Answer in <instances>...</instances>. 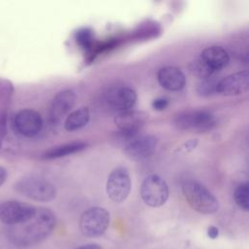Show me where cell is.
Here are the masks:
<instances>
[{
	"instance_id": "obj_1",
	"label": "cell",
	"mask_w": 249,
	"mask_h": 249,
	"mask_svg": "<svg viewBox=\"0 0 249 249\" xmlns=\"http://www.w3.org/2000/svg\"><path fill=\"white\" fill-rule=\"evenodd\" d=\"M55 224V215L51 209L36 207L35 214L29 220L8 228L7 237L16 247H31L48 238Z\"/></svg>"
},
{
	"instance_id": "obj_2",
	"label": "cell",
	"mask_w": 249,
	"mask_h": 249,
	"mask_svg": "<svg viewBox=\"0 0 249 249\" xmlns=\"http://www.w3.org/2000/svg\"><path fill=\"white\" fill-rule=\"evenodd\" d=\"M183 195L189 205L198 213L210 215L219 210V201L216 196L202 184L189 180L182 186Z\"/></svg>"
},
{
	"instance_id": "obj_3",
	"label": "cell",
	"mask_w": 249,
	"mask_h": 249,
	"mask_svg": "<svg viewBox=\"0 0 249 249\" xmlns=\"http://www.w3.org/2000/svg\"><path fill=\"white\" fill-rule=\"evenodd\" d=\"M16 191L32 200L48 202L55 198V187L48 180L37 176H26L15 185Z\"/></svg>"
},
{
	"instance_id": "obj_4",
	"label": "cell",
	"mask_w": 249,
	"mask_h": 249,
	"mask_svg": "<svg viewBox=\"0 0 249 249\" xmlns=\"http://www.w3.org/2000/svg\"><path fill=\"white\" fill-rule=\"evenodd\" d=\"M110 225V213L103 207L94 206L84 211L80 217L79 228L86 237H98L105 233Z\"/></svg>"
},
{
	"instance_id": "obj_5",
	"label": "cell",
	"mask_w": 249,
	"mask_h": 249,
	"mask_svg": "<svg viewBox=\"0 0 249 249\" xmlns=\"http://www.w3.org/2000/svg\"><path fill=\"white\" fill-rule=\"evenodd\" d=\"M173 124L181 130L204 132L215 126L216 119L207 110H193L178 114L174 118Z\"/></svg>"
},
{
	"instance_id": "obj_6",
	"label": "cell",
	"mask_w": 249,
	"mask_h": 249,
	"mask_svg": "<svg viewBox=\"0 0 249 249\" xmlns=\"http://www.w3.org/2000/svg\"><path fill=\"white\" fill-rule=\"evenodd\" d=\"M168 186L159 175L151 174L143 180L140 196L148 206L160 207L163 205L168 198Z\"/></svg>"
},
{
	"instance_id": "obj_7",
	"label": "cell",
	"mask_w": 249,
	"mask_h": 249,
	"mask_svg": "<svg viewBox=\"0 0 249 249\" xmlns=\"http://www.w3.org/2000/svg\"><path fill=\"white\" fill-rule=\"evenodd\" d=\"M36 211V207L18 200H5L0 202V222L8 227L16 226L29 220Z\"/></svg>"
},
{
	"instance_id": "obj_8",
	"label": "cell",
	"mask_w": 249,
	"mask_h": 249,
	"mask_svg": "<svg viewBox=\"0 0 249 249\" xmlns=\"http://www.w3.org/2000/svg\"><path fill=\"white\" fill-rule=\"evenodd\" d=\"M130 177L124 167H117L110 173L106 183V193L112 201L116 203L124 201L130 193Z\"/></svg>"
},
{
	"instance_id": "obj_9",
	"label": "cell",
	"mask_w": 249,
	"mask_h": 249,
	"mask_svg": "<svg viewBox=\"0 0 249 249\" xmlns=\"http://www.w3.org/2000/svg\"><path fill=\"white\" fill-rule=\"evenodd\" d=\"M41 115L33 109H22L14 118L15 130L24 137H34L42 129Z\"/></svg>"
},
{
	"instance_id": "obj_10",
	"label": "cell",
	"mask_w": 249,
	"mask_h": 249,
	"mask_svg": "<svg viewBox=\"0 0 249 249\" xmlns=\"http://www.w3.org/2000/svg\"><path fill=\"white\" fill-rule=\"evenodd\" d=\"M249 89L248 71H239L218 81L217 93L224 96H233L245 93Z\"/></svg>"
},
{
	"instance_id": "obj_11",
	"label": "cell",
	"mask_w": 249,
	"mask_h": 249,
	"mask_svg": "<svg viewBox=\"0 0 249 249\" xmlns=\"http://www.w3.org/2000/svg\"><path fill=\"white\" fill-rule=\"evenodd\" d=\"M158 146V138L153 135H137L124 145V153L133 160L146 159L154 154Z\"/></svg>"
},
{
	"instance_id": "obj_12",
	"label": "cell",
	"mask_w": 249,
	"mask_h": 249,
	"mask_svg": "<svg viewBox=\"0 0 249 249\" xmlns=\"http://www.w3.org/2000/svg\"><path fill=\"white\" fill-rule=\"evenodd\" d=\"M136 92L127 87H113L105 95L107 104L119 112L130 110L136 102Z\"/></svg>"
},
{
	"instance_id": "obj_13",
	"label": "cell",
	"mask_w": 249,
	"mask_h": 249,
	"mask_svg": "<svg viewBox=\"0 0 249 249\" xmlns=\"http://www.w3.org/2000/svg\"><path fill=\"white\" fill-rule=\"evenodd\" d=\"M76 93L71 89L59 91L53 99L50 108V119L52 123L57 124L74 107L76 103Z\"/></svg>"
},
{
	"instance_id": "obj_14",
	"label": "cell",
	"mask_w": 249,
	"mask_h": 249,
	"mask_svg": "<svg viewBox=\"0 0 249 249\" xmlns=\"http://www.w3.org/2000/svg\"><path fill=\"white\" fill-rule=\"evenodd\" d=\"M148 116L144 112L127 110L120 112L115 117V124L120 131L126 133H137L146 124Z\"/></svg>"
},
{
	"instance_id": "obj_15",
	"label": "cell",
	"mask_w": 249,
	"mask_h": 249,
	"mask_svg": "<svg viewBox=\"0 0 249 249\" xmlns=\"http://www.w3.org/2000/svg\"><path fill=\"white\" fill-rule=\"evenodd\" d=\"M158 81L162 88L173 91L182 89L186 84L184 73L174 66L160 68L158 72Z\"/></svg>"
},
{
	"instance_id": "obj_16",
	"label": "cell",
	"mask_w": 249,
	"mask_h": 249,
	"mask_svg": "<svg viewBox=\"0 0 249 249\" xmlns=\"http://www.w3.org/2000/svg\"><path fill=\"white\" fill-rule=\"evenodd\" d=\"M200 56L217 72L226 67L230 62L229 53L220 46H211L205 48Z\"/></svg>"
},
{
	"instance_id": "obj_17",
	"label": "cell",
	"mask_w": 249,
	"mask_h": 249,
	"mask_svg": "<svg viewBox=\"0 0 249 249\" xmlns=\"http://www.w3.org/2000/svg\"><path fill=\"white\" fill-rule=\"evenodd\" d=\"M87 147V143L85 142H71L67 144H63L57 147H53L47 151L43 157L44 159H58L71 154H75L84 150Z\"/></svg>"
},
{
	"instance_id": "obj_18",
	"label": "cell",
	"mask_w": 249,
	"mask_h": 249,
	"mask_svg": "<svg viewBox=\"0 0 249 249\" xmlns=\"http://www.w3.org/2000/svg\"><path fill=\"white\" fill-rule=\"evenodd\" d=\"M89 120V109L86 107H82L71 112L67 116L64 122V127L68 131H73L86 125Z\"/></svg>"
},
{
	"instance_id": "obj_19",
	"label": "cell",
	"mask_w": 249,
	"mask_h": 249,
	"mask_svg": "<svg viewBox=\"0 0 249 249\" xmlns=\"http://www.w3.org/2000/svg\"><path fill=\"white\" fill-rule=\"evenodd\" d=\"M191 73L200 79H206L211 77L216 71L201 57L195 58L189 65Z\"/></svg>"
},
{
	"instance_id": "obj_20",
	"label": "cell",
	"mask_w": 249,
	"mask_h": 249,
	"mask_svg": "<svg viewBox=\"0 0 249 249\" xmlns=\"http://www.w3.org/2000/svg\"><path fill=\"white\" fill-rule=\"evenodd\" d=\"M248 195H249V189H248L247 183H242L238 185L233 193V199L236 205L244 211L249 210Z\"/></svg>"
},
{
	"instance_id": "obj_21",
	"label": "cell",
	"mask_w": 249,
	"mask_h": 249,
	"mask_svg": "<svg viewBox=\"0 0 249 249\" xmlns=\"http://www.w3.org/2000/svg\"><path fill=\"white\" fill-rule=\"evenodd\" d=\"M93 34L90 29L89 28H82L77 31L76 33V41L80 45L81 48L87 50V51H91L94 48V43H93Z\"/></svg>"
},
{
	"instance_id": "obj_22",
	"label": "cell",
	"mask_w": 249,
	"mask_h": 249,
	"mask_svg": "<svg viewBox=\"0 0 249 249\" xmlns=\"http://www.w3.org/2000/svg\"><path fill=\"white\" fill-rule=\"evenodd\" d=\"M217 84L218 81L214 78H206L202 79V81L197 85L196 91L201 96H209L214 93H217Z\"/></svg>"
},
{
	"instance_id": "obj_23",
	"label": "cell",
	"mask_w": 249,
	"mask_h": 249,
	"mask_svg": "<svg viewBox=\"0 0 249 249\" xmlns=\"http://www.w3.org/2000/svg\"><path fill=\"white\" fill-rule=\"evenodd\" d=\"M168 105V101L165 98H157L152 102V107L157 111L164 110Z\"/></svg>"
},
{
	"instance_id": "obj_24",
	"label": "cell",
	"mask_w": 249,
	"mask_h": 249,
	"mask_svg": "<svg viewBox=\"0 0 249 249\" xmlns=\"http://www.w3.org/2000/svg\"><path fill=\"white\" fill-rule=\"evenodd\" d=\"M207 236L211 239H216L219 236V229L215 226H209L207 228Z\"/></svg>"
},
{
	"instance_id": "obj_25",
	"label": "cell",
	"mask_w": 249,
	"mask_h": 249,
	"mask_svg": "<svg viewBox=\"0 0 249 249\" xmlns=\"http://www.w3.org/2000/svg\"><path fill=\"white\" fill-rule=\"evenodd\" d=\"M74 249H102V247L97 243H89V244L76 247Z\"/></svg>"
},
{
	"instance_id": "obj_26",
	"label": "cell",
	"mask_w": 249,
	"mask_h": 249,
	"mask_svg": "<svg viewBox=\"0 0 249 249\" xmlns=\"http://www.w3.org/2000/svg\"><path fill=\"white\" fill-rule=\"evenodd\" d=\"M7 177H8L7 169L3 166H0V187L5 183Z\"/></svg>"
}]
</instances>
